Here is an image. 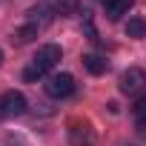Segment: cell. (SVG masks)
I'll return each mask as SVG.
<instances>
[{"instance_id": "obj_5", "label": "cell", "mask_w": 146, "mask_h": 146, "mask_svg": "<svg viewBox=\"0 0 146 146\" xmlns=\"http://www.w3.org/2000/svg\"><path fill=\"white\" fill-rule=\"evenodd\" d=\"M0 103H3V112H6V117H20L23 112H26V95L23 92H15V89H9L3 98H0Z\"/></svg>"}, {"instance_id": "obj_12", "label": "cell", "mask_w": 146, "mask_h": 146, "mask_svg": "<svg viewBox=\"0 0 146 146\" xmlns=\"http://www.w3.org/2000/svg\"><path fill=\"white\" fill-rule=\"evenodd\" d=\"M40 78H43V72H40V69H37L35 63L23 69V80H29V83H32V80H40Z\"/></svg>"}, {"instance_id": "obj_2", "label": "cell", "mask_w": 146, "mask_h": 146, "mask_svg": "<svg viewBox=\"0 0 146 146\" xmlns=\"http://www.w3.org/2000/svg\"><path fill=\"white\" fill-rule=\"evenodd\" d=\"M60 57H63V49L57 46V43H43L40 49H37V54H35V66L43 72V75H46V72H52L57 63H60Z\"/></svg>"}, {"instance_id": "obj_10", "label": "cell", "mask_w": 146, "mask_h": 146, "mask_svg": "<svg viewBox=\"0 0 146 146\" xmlns=\"http://www.w3.org/2000/svg\"><path fill=\"white\" fill-rule=\"evenodd\" d=\"M132 115H135V120H137V129H140V132H146V95L132 106Z\"/></svg>"}, {"instance_id": "obj_7", "label": "cell", "mask_w": 146, "mask_h": 146, "mask_svg": "<svg viewBox=\"0 0 146 146\" xmlns=\"http://www.w3.org/2000/svg\"><path fill=\"white\" fill-rule=\"evenodd\" d=\"M83 69L89 72V75H103V72L109 69V60L100 57V54H83Z\"/></svg>"}, {"instance_id": "obj_3", "label": "cell", "mask_w": 146, "mask_h": 146, "mask_svg": "<svg viewBox=\"0 0 146 146\" xmlns=\"http://www.w3.org/2000/svg\"><path fill=\"white\" fill-rule=\"evenodd\" d=\"M143 86H146V72L143 69L132 66L120 75V92L123 95H137V92H143Z\"/></svg>"}, {"instance_id": "obj_14", "label": "cell", "mask_w": 146, "mask_h": 146, "mask_svg": "<svg viewBox=\"0 0 146 146\" xmlns=\"http://www.w3.org/2000/svg\"><path fill=\"white\" fill-rule=\"evenodd\" d=\"M0 63H3V49H0Z\"/></svg>"}, {"instance_id": "obj_4", "label": "cell", "mask_w": 146, "mask_h": 146, "mask_svg": "<svg viewBox=\"0 0 146 146\" xmlns=\"http://www.w3.org/2000/svg\"><path fill=\"white\" fill-rule=\"evenodd\" d=\"M69 140H72V146H95V132L89 123L69 120Z\"/></svg>"}, {"instance_id": "obj_11", "label": "cell", "mask_w": 146, "mask_h": 146, "mask_svg": "<svg viewBox=\"0 0 146 146\" xmlns=\"http://www.w3.org/2000/svg\"><path fill=\"white\" fill-rule=\"evenodd\" d=\"M57 15H78V0H57Z\"/></svg>"}, {"instance_id": "obj_1", "label": "cell", "mask_w": 146, "mask_h": 146, "mask_svg": "<svg viewBox=\"0 0 146 146\" xmlns=\"http://www.w3.org/2000/svg\"><path fill=\"white\" fill-rule=\"evenodd\" d=\"M43 89H46V95L54 98V100L69 98L72 92H75V78H72L69 72H60V75H52V78L43 83Z\"/></svg>"}, {"instance_id": "obj_8", "label": "cell", "mask_w": 146, "mask_h": 146, "mask_svg": "<svg viewBox=\"0 0 146 146\" xmlns=\"http://www.w3.org/2000/svg\"><path fill=\"white\" fill-rule=\"evenodd\" d=\"M126 35L135 37V40H143L146 37V20L143 17H129L126 20Z\"/></svg>"}, {"instance_id": "obj_6", "label": "cell", "mask_w": 146, "mask_h": 146, "mask_svg": "<svg viewBox=\"0 0 146 146\" xmlns=\"http://www.w3.org/2000/svg\"><path fill=\"white\" fill-rule=\"evenodd\" d=\"M103 3V9H106V15H109V20H123V15H129V9H132V3L135 0H100Z\"/></svg>"}, {"instance_id": "obj_13", "label": "cell", "mask_w": 146, "mask_h": 146, "mask_svg": "<svg viewBox=\"0 0 146 146\" xmlns=\"http://www.w3.org/2000/svg\"><path fill=\"white\" fill-rule=\"evenodd\" d=\"M6 117V112H3V103H0V120H3Z\"/></svg>"}, {"instance_id": "obj_9", "label": "cell", "mask_w": 146, "mask_h": 146, "mask_svg": "<svg viewBox=\"0 0 146 146\" xmlns=\"http://www.w3.org/2000/svg\"><path fill=\"white\" fill-rule=\"evenodd\" d=\"M37 32H40V26H35V23H26V26H20L17 32H15V43H29V40H35L37 37Z\"/></svg>"}]
</instances>
